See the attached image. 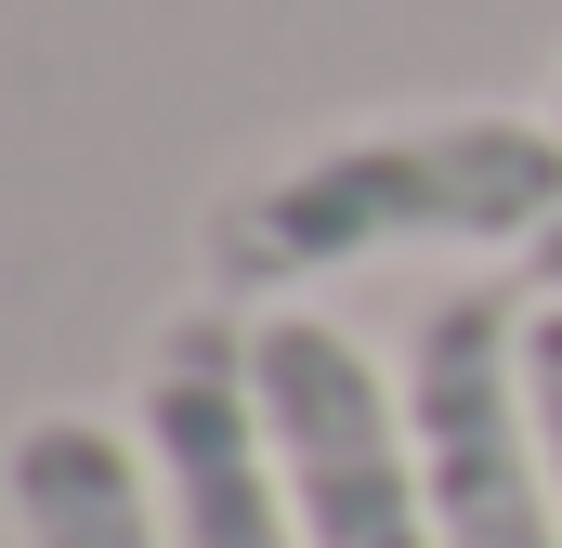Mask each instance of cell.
I'll return each mask as SVG.
<instances>
[{"mask_svg": "<svg viewBox=\"0 0 562 548\" xmlns=\"http://www.w3.org/2000/svg\"><path fill=\"white\" fill-rule=\"evenodd\" d=\"M524 300H562V222L537 236V249H524Z\"/></svg>", "mask_w": 562, "mask_h": 548, "instance_id": "obj_7", "label": "cell"}, {"mask_svg": "<svg viewBox=\"0 0 562 548\" xmlns=\"http://www.w3.org/2000/svg\"><path fill=\"white\" fill-rule=\"evenodd\" d=\"M550 118H562V92H550Z\"/></svg>", "mask_w": 562, "mask_h": 548, "instance_id": "obj_8", "label": "cell"}, {"mask_svg": "<svg viewBox=\"0 0 562 548\" xmlns=\"http://www.w3.org/2000/svg\"><path fill=\"white\" fill-rule=\"evenodd\" d=\"M13 536L26 548H170V510L144 483L132 418L40 406L13 431Z\"/></svg>", "mask_w": 562, "mask_h": 548, "instance_id": "obj_5", "label": "cell"}, {"mask_svg": "<svg viewBox=\"0 0 562 548\" xmlns=\"http://www.w3.org/2000/svg\"><path fill=\"white\" fill-rule=\"evenodd\" d=\"M406 431L431 483V548H562L550 444L524 406V300L445 287L406 340Z\"/></svg>", "mask_w": 562, "mask_h": 548, "instance_id": "obj_3", "label": "cell"}, {"mask_svg": "<svg viewBox=\"0 0 562 548\" xmlns=\"http://www.w3.org/2000/svg\"><path fill=\"white\" fill-rule=\"evenodd\" d=\"M132 444H144L157 510H170V548H301L288 457L262 418V313H236L210 287L183 313H157L144 379H132Z\"/></svg>", "mask_w": 562, "mask_h": 548, "instance_id": "obj_2", "label": "cell"}, {"mask_svg": "<svg viewBox=\"0 0 562 548\" xmlns=\"http://www.w3.org/2000/svg\"><path fill=\"white\" fill-rule=\"evenodd\" d=\"M524 406L550 444V496H562V300H524Z\"/></svg>", "mask_w": 562, "mask_h": 548, "instance_id": "obj_6", "label": "cell"}, {"mask_svg": "<svg viewBox=\"0 0 562 548\" xmlns=\"http://www.w3.org/2000/svg\"><path fill=\"white\" fill-rule=\"evenodd\" d=\"M562 222V118L550 105H393L262 157L210 196L196 287L210 300H301L327 274L406 262V249H537Z\"/></svg>", "mask_w": 562, "mask_h": 548, "instance_id": "obj_1", "label": "cell"}, {"mask_svg": "<svg viewBox=\"0 0 562 548\" xmlns=\"http://www.w3.org/2000/svg\"><path fill=\"white\" fill-rule=\"evenodd\" d=\"M262 418H276V457H288L301 548H431L406 366H380L353 327L276 300L262 313Z\"/></svg>", "mask_w": 562, "mask_h": 548, "instance_id": "obj_4", "label": "cell"}]
</instances>
